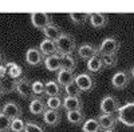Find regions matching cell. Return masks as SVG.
I'll return each instance as SVG.
<instances>
[{
  "label": "cell",
  "mask_w": 134,
  "mask_h": 132,
  "mask_svg": "<svg viewBox=\"0 0 134 132\" xmlns=\"http://www.w3.org/2000/svg\"><path fill=\"white\" fill-rule=\"evenodd\" d=\"M31 23L32 26L38 28V29H44L46 27H48L50 24H52V20H51V15L46 14V12H34L31 14Z\"/></svg>",
  "instance_id": "6"
},
{
  "label": "cell",
  "mask_w": 134,
  "mask_h": 132,
  "mask_svg": "<svg viewBox=\"0 0 134 132\" xmlns=\"http://www.w3.org/2000/svg\"><path fill=\"white\" fill-rule=\"evenodd\" d=\"M69 17L71 19V21L75 26H82L85 24L87 20H90V14L86 12H70Z\"/></svg>",
  "instance_id": "25"
},
{
  "label": "cell",
  "mask_w": 134,
  "mask_h": 132,
  "mask_svg": "<svg viewBox=\"0 0 134 132\" xmlns=\"http://www.w3.org/2000/svg\"><path fill=\"white\" fill-rule=\"evenodd\" d=\"M76 59L72 55H63L62 56V70L67 71H74L76 68Z\"/></svg>",
  "instance_id": "26"
},
{
  "label": "cell",
  "mask_w": 134,
  "mask_h": 132,
  "mask_svg": "<svg viewBox=\"0 0 134 132\" xmlns=\"http://www.w3.org/2000/svg\"><path fill=\"white\" fill-rule=\"evenodd\" d=\"M32 90H34V95L40 96V95H46V83H43L40 80H36L32 83Z\"/></svg>",
  "instance_id": "33"
},
{
  "label": "cell",
  "mask_w": 134,
  "mask_h": 132,
  "mask_svg": "<svg viewBox=\"0 0 134 132\" xmlns=\"http://www.w3.org/2000/svg\"><path fill=\"white\" fill-rule=\"evenodd\" d=\"M88 21H90V24L94 28H103L106 27L109 21V16L102 12H94V14H90V20Z\"/></svg>",
  "instance_id": "20"
},
{
  "label": "cell",
  "mask_w": 134,
  "mask_h": 132,
  "mask_svg": "<svg viewBox=\"0 0 134 132\" xmlns=\"http://www.w3.org/2000/svg\"><path fill=\"white\" fill-rule=\"evenodd\" d=\"M119 102L114 96L107 95L105 96L99 103V109H100V114H107V115H114L118 114L119 111Z\"/></svg>",
  "instance_id": "5"
},
{
  "label": "cell",
  "mask_w": 134,
  "mask_h": 132,
  "mask_svg": "<svg viewBox=\"0 0 134 132\" xmlns=\"http://www.w3.org/2000/svg\"><path fill=\"white\" fill-rule=\"evenodd\" d=\"M60 112L59 111H52V109H47L46 112L43 114V122L44 124H47L50 127H57L60 123Z\"/></svg>",
  "instance_id": "17"
},
{
  "label": "cell",
  "mask_w": 134,
  "mask_h": 132,
  "mask_svg": "<svg viewBox=\"0 0 134 132\" xmlns=\"http://www.w3.org/2000/svg\"><path fill=\"white\" fill-rule=\"evenodd\" d=\"M121 47V43L118 39L115 37H106L102 43H100V46L98 47V53L99 56H107V55H117L118 49Z\"/></svg>",
  "instance_id": "4"
},
{
  "label": "cell",
  "mask_w": 134,
  "mask_h": 132,
  "mask_svg": "<svg viewBox=\"0 0 134 132\" xmlns=\"http://www.w3.org/2000/svg\"><path fill=\"white\" fill-rule=\"evenodd\" d=\"M11 131L12 132H24L26 131V122L21 117L12 120V124H11Z\"/></svg>",
  "instance_id": "32"
},
{
  "label": "cell",
  "mask_w": 134,
  "mask_h": 132,
  "mask_svg": "<svg viewBox=\"0 0 134 132\" xmlns=\"http://www.w3.org/2000/svg\"><path fill=\"white\" fill-rule=\"evenodd\" d=\"M98 123L103 131H109V129H114L115 124L118 123V117L114 115H107V114H100L98 117Z\"/></svg>",
  "instance_id": "12"
},
{
  "label": "cell",
  "mask_w": 134,
  "mask_h": 132,
  "mask_svg": "<svg viewBox=\"0 0 134 132\" xmlns=\"http://www.w3.org/2000/svg\"><path fill=\"white\" fill-rule=\"evenodd\" d=\"M7 75H8V72H7V65H4V64H0V80L4 79Z\"/></svg>",
  "instance_id": "35"
},
{
  "label": "cell",
  "mask_w": 134,
  "mask_h": 132,
  "mask_svg": "<svg viewBox=\"0 0 134 132\" xmlns=\"http://www.w3.org/2000/svg\"><path fill=\"white\" fill-rule=\"evenodd\" d=\"M39 49L43 53V56H52V55H57L58 53V47H57V41H52L48 39H44L40 41L39 44Z\"/></svg>",
  "instance_id": "13"
},
{
  "label": "cell",
  "mask_w": 134,
  "mask_h": 132,
  "mask_svg": "<svg viewBox=\"0 0 134 132\" xmlns=\"http://www.w3.org/2000/svg\"><path fill=\"white\" fill-rule=\"evenodd\" d=\"M26 61H27L28 65H32V67L40 65L42 63H44L43 53L40 52L39 48H30L26 52Z\"/></svg>",
  "instance_id": "11"
},
{
  "label": "cell",
  "mask_w": 134,
  "mask_h": 132,
  "mask_svg": "<svg viewBox=\"0 0 134 132\" xmlns=\"http://www.w3.org/2000/svg\"><path fill=\"white\" fill-rule=\"evenodd\" d=\"M43 34H44V37L48 39V40H52V41H57L64 32L60 29V27H58L57 24H50L48 27H46L43 29Z\"/></svg>",
  "instance_id": "19"
},
{
  "label": "cell",
  "mask_w": 134,
  "mask_h": 132,
  "mask_svg": "<svg viewBox=\"0 0 134 132\" xmlns=\"http://www.w3.org/2000/svg\"><path fill=\"white\" fill-rule=\"evenodd\" d=\"M44 67L51 72H59L62 70V56L59 53L44 59Z\"/></svg>",
  "instance_id": "14"
},
{
  "label": "cell",
  "mask_w": 134,
  "mask_h": 132,
  "mask_svg": "<svg viewBox=\"0 0 134 132\" xmlns=\"http://www.w3.org/2000/svg\"><path fill=\"white\" fill-rule=\"evenodd\" d=\"M76 52H78V56H79L81 59H83V60H90V59H93V58H95V56L99 55L98 48L94 47L93 44H88V43H85L81 47H78Z\"/></svg>",
  "instance_id": "10"
},
{
  "label": "cell",
  "mask_w": 134,
  "mask_h": 132,
  "mask_svg": "<svg viewBox=\"0 0 134 132\" xmlns=\"http://www.w3.org/2000/svg\"><path fill=\"white\" fill-rule=\"evenodd\" d=\"M64 92H66V96H69V97H81V93H82L81 88L78 87L75 81L64 87Z\"/></svg>",
  "instance_id": "29"
},
{
  "label": "cell",
  "mask_w": 134,
  "mask_h": 132,
  "mask_svg": "<svg viewBox=\"0 0 134 132\" xmlns=\"http://www.w3.org/2000/svg\"><path fill=\"white\" fill-rule=\"evenodd\" d=\"M11 91H16L20 97L23 99H31L34 96V90H32V83L27 78H20L14 81Z\"/></svg>",
  "instance_id": "2"
},
{
  "label": "cell",
  "mask_w": 134,
  "mask_h": 132,
  "mask_svg": "<svg viewBox=\"0 0 134 132\" xmlns=\"http://www.w3.org/2000/svg\"><path fill=\"white\" fill-rule=\"evenodd\" d=\"M0 112H2L3 115H5V116H8L11 120H15V119L21 117V114H23L21 107L18 103H15V102H7L3 105V108H2V111H0Z\"/></svg>",
  "instance_id": "8"
},
{
  "label": "cell",
  "mask_w": 134,
  "mask_h": 132,
  "mask_svg": "<svg viewBox=\"0 0 134 132\" xmlns=\"http://www.w3.org/2000/svg\"><path fill=\"white\" fill-rule=\"evenodd\" d=\"M103 132H117V131H114V129H109V131H103Z\"/></svg>",
  "instance_id": "38"
},
{
  "label": "cell",
  "mask_w": 134,
  "mask_h": 132,
  "mask_svg": "<svg viewBox=\"0 0 134 132\" xmlns=\"http://www.w3.org/2000/svg\"><path fill=\"white\" fill-rule=\"evenodd\" d=\"M11 124H12V120L0 112V132H9Z\"/></svg>",
  "instance_id": "30"
},
{
  "label": "cell",
  "mask_w": 134,
  "mask_h": 132,
  "mask_svg": "<svg viewBox=\"0 0 134 132\" xmlns=\"http://www.w3.org/2000/svg\"><path fill=\"white\" fill-rule=\"evenodd\" d=\"M2 60H3V56H2V53H0V64H2Z\"/></svg>",
  "instance_id": "39"
},
{
  "label": "cell",
  "mask_w": 134,
  "mask_h": 132,
  "mask_svg": "<svg viewBox=\"0 0 134 132\" xmlns=\"http://www.w3.org/2000/svg\"><path fill=\"white\" fill-rule=\"evenodd\" d=\"M100 125L98 123V119H87L86 122L82 124V131L83 132H99Z\"/></svg>",
  "instance_id": "27"
},
{
  "label": "cell",
  "mask_w": 134,
  "mask_h": 132,
  "mask_svg": "<svg viewBox=\"0 0 134 132\" xmlns=\"http://www.w3.org/2000/svg\"><path fill=\"white\" fill-rule=\"evenodd\" d=\"M63 108L66 109V112H69V111H82L83 104H82L81 97L64 96L63 97Z\"/></svg>",
  "instance_id": "16"
},
{
  "label": "cell",
  "mask_w": 134,
  "mask_h": 132,
  "mask_svg": "<svg viewBox=\"0 0 134 132\" xmlns=\"http://www.w3.org/2000/svg\"><path fill=\"white\" fill-rule=\"evenodd\" d=\"M2 95H3V87L0 85V97H2Z\"/></svg>",
  "instance_id": "37"
},
{
  "label": "cell",
  "mask_w": 134,
  "mask_h": 132,
  "mask_svg": "<svg viewBox=\"0 0 134 132\" xmlns=\"http://www.w3.org/2000/svg\"><path fill=\"white\" fill-rule=\"evenodd\" d=\"M75 83L78 84V87L81 88L82 92H88V91H91L93 88H94V85H95L94 79H93L88 73H86V72L78 75L76 79H75Z\"/></svg>",
  "instance_id": "9"
},
{
  "label": "cell",
  "mask_w": 134,
  "mask_h": 132,
  "mask_svg": "<svg viewBox=\"0 0 134 132\" xmlns=\"http://www.w3.org/2000/svg\"><path fill=\"white\" fill-rule=\"evenodd\" d=\"M24 132H44V129L36 123L26 122V131Z\"/></svg>",
  "instance_id": "34"
},
{
  "label": "cell",
  "mask_w": 134,
  "mask_h": 132,
  "mask_svg": "<svg viewBox=\"0 0 134 132\" xmlns=\"http://www.w3.org/2000/svg\"><path fill=\"white\" fill-rule=\"evenodd\" d=\"M28 108H30V112L32 115H43L48 109L47 108V102H44L43 99H40V97L32 99Z\"/></svg>",
  "instance_id": "15"
},
{
  "label": "cell",
  "mask_w": 134,
  "mask_h": 132,
  "mask_svg": "<svg viewBox=\"0 0 134 132\" xmlns=\"http://www.w3.org/2000/svg\"><path fill=\"white\" fill-rule=\"evenodd\" d=\"M62 87L57 80H48L46 81V96L48 97H58L60 96Z\"/></svg>",
  "instance_id": "21"
},
{
  "label": "cell",
  "mask_w": 134,
  "mask_h": 132,
  "mask_svg": "<svg viewBox=\"0 0 134 132\" xmlns=\"http://www.w3.org/2000/svg\"><path fill=\"white\" fill-rule=\"evenodd\" d=\"M5 65H7V72H8V76H9L11 79L18 80V79H20V78H21L23 70H21L20 65H18V64H16V63H14V61H9V63H7Z\"/></svg>",
  "instance_id": "24"
},
{
  "label": "cell",
  "mask_w": 134,
  "mask_h": 132,
  "mask_svg": "<svg viewBox=\"0 0 134 132\" xmlns=\"http://www.w3.org/2000/svg\"><path fill=\"white\" fill-rule=\"evenodd\" d=\"M118 122L126 127H134V102H129L122 105L118 111Z\"/></svg>",
  "instance_id": "3"
},
{
  "label": "cell",
  "mask_w": 134,
  "mask_h": 132,
  "mask_svg": "<svg viewBox=\"0 0 134 132\" xmlns=\"http://www.w3.org/2000/svg\"><path fill=\"white\" fill-rule=\"evenodd\" d=\"M86 67H87V71H88V72L98 73V72H100V71L105 68V65H103L102 58L98 55V56H95V58H93V59H90V60H87Z\"/></svg>",
  "instance_id": "22"
},
{
  "label": "cell",
  "mask_w": 134,
  "mask_h": 132,
  "mask_svg": "<svg viewBox=\"0 0 134 132\" xmlns=\"http://www.w3.org/2000/svg\"><path fill=\"white\" fill-rule=\"evenodd\" d=\"M47 108L52 111H60L63 108V99L60 96L58 97H48L47 99Z\"/></svg>",
  "instance_id": "28"
},
{
  "label": "cell",
  "mask_w": 134,
  "mask_h": 132,
  "mask_svg": "<svg viewBox=\"0 0 134 132\" xmlns=\"http://www.w3.org/2000/svg\"><path fill=\"white\" fill-rule=\"evenodd\" d=\"M57 47H58V53L60 56H63V55H72V52H75V49H78L76 40L70 34H63L57 40Z\"/></svg>",
  "instance_id": "1"
},
{
  "label": "cell",
  "mask_w": 134,
  "mask_h": 132,
  "mask_svg": "<svg viewBox=\"0 0 134 132\" xmlns=\"http://www.w3.org/2000/svg\"><path fill=\"white\" fill-rule=\"evenodd\" d=\"M130 72L127 71H118L113 75L111 78V85H113L115 90H124L127 87V84L130 83Z\"/></svg>",
  "instance_id": "7"
},
{
  "label": "cell",
  "mask_w": 134,
  "mask_h": 132,
  "mask_svg": "<svg viewBox=\"0 0 134 132\" xmlns=\"http://www.w3.org/2000/svg\"><path fill=\"white\" fill-rule=\"evenodd\" d=\"M66 117L69 120V123H71L74 125H81L86 122L82 111H69V112H66Z\"/></svg>",
  "instance_id": "23"
},
{
  "label": "cell",
  "mask_w": 134,
  "mask_h": 132,
  "mask_svg": "<svg viewBox=\"0 0 134 132\" xmlns=\"http://www.w3.org/2000/svg\"><path fill=\"white\" fill-rule=\"evenodd\" d=\"M102 61L105 68H113L118 64V56L117 55H107V56H102Z\"/></svg>",
  "instance_id": "31"
},
{
  "label": "cell",
  "mask_w": 134,
  "mask_h": 132,
  "mask_svg": "<svg viewBox=\"0 0 134 132\" xmlns=\"http://www.w3.org/2000/svg\"><path fill=\"white\" fill-rule=\"evenodd\" d=\"M130 76H131V79H134V65L131 67V70H130Z\"/></svg>",
  "instance_id": "36"
},
{
  "label": "cell",
  "mask_w": 134,
  "mask_h": 132,
  "mask_svg": "<svg viewBox=\"0 0 134 132\" xmlns=\"http://www.w3.org/2000/svg\"><path fill=\"white\" fill-rule=\"evenodd\" d=\"M75 79H76V76L74 75V71H67V70H60L58 72V76H57V81L63 88L71 83H74Z\"/></svg>",
  "instance_id": "18"
}]
</instances>
